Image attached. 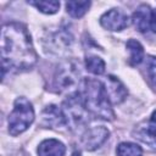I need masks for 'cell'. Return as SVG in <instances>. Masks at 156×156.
<instances>
[{
    "label": "cell",
    "mask_w": 156,
    "mask_h": 156,
    "mask_svg": "<svg viewBox=\"0 0 156 156\" xmlns=\"http://www.w3.org/2000/svg\"><path fill=\"white\" fill-rule=\"evenodd\" d=\"M105 90L107 93V96L111 101V104H121L126 100L128 91L124 84L113 76H107L105 80Z\"/></svg>",
    "instance_id": "obj_10"
},
{
    "label": "cell",
    "mask_w": 156,
    "mask_h": 156,
    "mask_svg": "<svg viewBox=\"0 0 156 156\" xmlns=\"http://www.w3.org/2000/svg\"><path fill=\"white\" fill-rule=\"evenodd\" d=\"M150 29L156 33V9L151 11V21H150Z\"/></svg>",
    "instance_id": "obj_21"
},
{
    "label": "cell",
    "mask_w": 156,
    "mask_h": 156,
    "mask_svg": "<svg viewBox=\"0 0 156 156\" xmlns=\"http://www.w3.org/2000/svg\"><path fill=\"white\" fill-rule=\"evenodd\" d=\"M105 61L99 57V56H95V55H90V56H87L85 58V68L95 74V76H100V74H104L105 72Z\"/></svg>",
    "instance_id": "obj_16"
},
{
    "label": "cell",
    "mask_w": 156,
    "mask_h": 156,
    "mask_svg": "<svg viewBox=\"0 0 156 156\" xmlns=\"http://www.w3.org/2000/svg\"><path fill=\"white\" fill-rule=\"evenodd\" d=\"M82 82L79 62L69 58L63 61L55 71L54 87L58 93H66L68 95L77 93V88L80 85Z\"/></svg>",
    "instance_id": "obj_4"
},
{
    "label": "cell",
    "mask_w": 156,
    "mask_h": 156,
    "mask_svg": "<svg viewBox=\"0 0 156 156\" xmlns=\"http://www.w3.org/2000/svg\"><path fill=\"white\" fill-rule=\"evenodd\" d=\"M146 128H147V130H149L154 136H156V110L151 113L150 119H149V122L146 123Z\"/></svg>",
    "instance_id": "obj_20"
},
{
    "label": "cell",
    "mask_w": 156,
    "mask_h": 156,
    "mask_svg": "<svg viewBox=\"0 0 156 156\" xmlns=\"http://www.w3.org/2000/svg\"><path fill=\"white\" fill-rule=\"evenodd\" d=\"M32 6L38 9L40 12L46 13V15H54L60 9V2L54 1V0H40V1H29Z\"/></svg>",
    "instance_id": "obj_18"
},
{
    "label": "cell",
    "mask_w": 156,
    "mask_h": 156,
    "mask_svg": "<svg viewBox=\"0 0 156 156\" xmlns=\"http://www.w3.org/2000/svg\"><path fill=\"white\" fill-rule=\"evenodd\" d=\"M151 9L149 5L143 4L140 5L132 16V22L134 27L139 32H147L150 29V21H151Z\"/></svg>",
    "instance_id": "obj_11"
},
{
    "label": "cell",
    "mask_w": 156,
    "mask_h": 156,
    "mask_svg": "<svg viewBox=\"0 0 156 156\" xmlns=\"http://www.w3.org/2000/svg\"><path fill=\"white\" fill-rule=\"evenodd\" d=\"M90 5V1H67L66 10L73 18H80L87 13Z\"/></svg>",
    "instance_id": "obj_15"
},
{
    "label": "cell",
    "mask_w": 156,
    "mask_h": 156,
    "mask_svg": "<svg viewBox=\"0 0 156 156\" xmlns=\"http://www.w3.org/2000/svg\"><path fill=\"white\" fill-rule=\"evenodd\" d=\"M82 96L85 108L90 115L105 121H112L115 112L104 84L94 78H84L82 82Z\"/></svg>",
    "instance_id": "obj_2"
},
{
    "label": "cell",
    "mask_w": 156,
    "mask_h": 156,
    "mask_svg": "<svg viewBox=\"0 0 156 156\" xmlns=\"http://www.w3.org/2000/svg\"><path fill=\"white\" fill-rule=\"evenodd\" d=\"M133 135H134L135 139H138V140H140L143 144H145L149 150L156 151V136H154V135L147 130L146 126H145V127H143V126L136 127V128L133 130Z\"/></svg>",
    "instance_id": "obj_14"
},
{
    "label": "cell",
    "mask_w": 156,
    "mask_h": 156,
    "mask_svg": "<svg viewBox=\"0 0 156 156\" xmlns=\"http://www.w3.org/2000/svg\"><path fill=\"white\" fill-rule=\"evenodd\" d=\"M62 111L67 119V126L71 128H78L88 122V110L85 108L83 96L79 91L67 95V99L62 104Z\"/></svg>",
    "instance_id": "obj_5"
},
{
    "label": "cell",
    "mask_w": 156,
    "mask_h": 156,
    "mask_svg": "<svg viewBox=\"0 0 156 156\" xmlns=\"http://www.w3.org/2000/svg\"><path fill=\"white\" fill-rule=\"evenodd\" d=\"M2 73L9 71H27L35 66V52L27 27L18 22H9L1 28Z\"/></svg>",
    "instance_id": "obj_1"
},
{
    "label": "cell",
    "mask_w": 156,
    "mask_h": 156,
    "mask_svg": "<svg viewBox=\"0 0 156 156\" xmlns=\"http://www.w3.org/2000/svg\"><path fill=\"white\" fill-rule=\"evenodd\" d=\"M116 154L117 156H143V149L135 143L123 141L118 144Z\"/></svg>",
    "instance_id": "obj_17"
},
{
    "label": "cell",
    "mask_w": 156,
    "mask_h": 156,
    "mask_svg": "<svg viewBox=\"0 0 156 156\" xmlns=\"http://www.w3.org/2000/svg\"><path fill=\"white\" fill-rule=\"evenodd\" d=\"M43 41L46 51L61 56L71 51V48L73 45V37L67 29L58 28L56 30L49 32L48 35L44 37Z\"/></svg>",
    "instance_id": "obj_6"
},
{
    "label": "cell",
    "mask_w": 156,
    "mask_h": 156,
    "mask_svg": "<svg viewBox=\"0 0 156 156\" xmlns=\"http://www.w3.org/2000/svg\"><path fill=\"white\" fill-rule=\"evenodd\" d=\"M34 108L32 104L23 96H20L13 102V108L9 115L7 127L12 136H17L26 132L34 121Z\"/></svg>",
    "instance_id": "obj_3"
},
{
    "label": "cell",
    "mask_w": 156,
    "mask_h": 156,
    "mask_svg": "<svg viewBox=\"0 0 156 156\" xmlns=\"http://www.w3.org/2000/svg\"><path fill=\"white\" fill-rule=\"evenodd\" d=\"M146 74L151 87L156 90V57H149L146 62Z\"/></svg>",
    "instance_id": "obj_19"
},
{
    "label": "cell",
    "mask_w": 156,
    "mask_h": 156,
    "mask_svg": "<svg viewBox=\"0 0 156 156\" xmlns=\"http://www.w3.org/2000/svg\"><path fill=\"white\" fill-rule=\"evenodd\" d=\"M13 156H29L27 152H24V151H18V152H16Z\"/></svg>",
    "instance_id": "obj_22"
},
{
    "label": "cell",
    "mask_w": 156,
    "mask_h": 156,
    "mask_svg": "<svg viewBox=\"0 0 156 156\" xmlns=\"http://www.w3.org/2000/svg\"><path fill=\"white\" fill-rule=\"evenodd\" d=\"M100 24L107 30L118 32L128 27L129 17L121 9H111L100 17Z\"/></svg>",
    "instance_id": "obj_8"
},
{
    "label": "cell",
    "mask_w": 156,
    "mask_h": 156,
    "mask_svg": "<svg viewBox=\"0 0 156 156\" xmlns=\"http://www.w3.org/2000/svg\"><path fill=\"white\" fill-rule=\"evenodd\" d=\"M41 124L48 128L60 129L68 127L66 116L62 111V107H58L56 105H48L41 112Z\"/></svg>",
    "instance_id": "obj_9"
},
{
    "label": "cell",
    "mask_w": 156,
    "mask_h": 156,
    "mask_svg": "<svg viewBox=\"0 0 156 156\" xmlns=\"http://www.w3.org/2000/svg\"><path fill=\"white\" fill-rule=\"evenodd\" d=\"M126 48L129 52V65L130 66H136L143 62L144 60V48L143 45L135 40V39H129L126 44Z\"/></svg>",
    "instance_id": "obj_13"
},
{
    "label": "cell",
    "mask_w": 156,
    "mask_h": 156,
    "mask_svg": "<svg viewBox=\"0 0 156 156\" xmlns=\"http://www.w3.org/2000/svg\"><path fill=\"white\" fill-rule=\"evenodd\" d=\"M110 136V130L104 127V126H96V127H91L89 129H87L83 134H82V146L88 150V151H93L96 150L98 147H100Z\"/></svg>",
    "instance_id": "obj_7"
},
{
    "label": "cell",
    "mask_w": 156,
    "mask_h": 156,
    "mask_svg": "<svg viewBox=\"0 0 156 156\" xmlns=\"http://www.w3.org/2000/svg\"><path fill=\"white\" fill-rule=\"evenodd\" d=\"M66 146L57 139H45L38 146L39 156H65Z\"/></svg>",
    "instance_id": "obj_12"
}]
</instances>
